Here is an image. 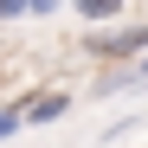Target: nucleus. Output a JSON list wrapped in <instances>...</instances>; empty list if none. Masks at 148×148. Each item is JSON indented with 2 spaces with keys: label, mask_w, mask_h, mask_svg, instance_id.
<instances>
[{
  "label": "nucleus",
  "mask_w": 148,
  "mask_h": 148,
  "mask_svg": "<svg viewBox=\"0 0 148 148\" xmlns=\"http://www.w3.org/2000/svg\"><path fill=\"white\" fill-rule=\"evenodd\" d=\"M13 19H26V0H0V26H13Z\"/></svg>",
  "instance_id": "8"
},
{
  "label": "nucleus",
  "mask_w": 148,
  "mask_h": 148,
  "mask_svg": "<svg viewBox=\"0 0 148 148\" xmlns=\"http://www.w3.org/2000/svg\"><path fill=\"white\" fill-rule=\"evenodd\" d=\"M52 13H64V0H26V19H52Z\"/></svg>",
  "instance_id": "7"
},
{
  "label": "nucleus",
  "mask_w": 148,
  "mask_h": 148,
  "mask_svg": "<svg viewBox=\"0 0 148 148\" xmlns=\"http://www.w3.org/2000/svg\"><path fill=\"white\" fill-rule=\"evenodd\" d=\"M64 7L77 13L90 32H103V26H122V19H129V0H64Z\"/></svg>",
  "instance_id": "3"
},
{
  "label": "nucleus",
  "mask_w": 148,
  "mask_h": 148,
  "mask_svg": "<svg viewBox=\"0 0 148 148\" xmlns=\"http://www.w3.org/2000/svg\"><path fill=\"white\" fill-rule=\"evenodd\" d=\"M26 97H32V90H19V97H0V142H13L19 129H26Z\"/></svg>",
  "instance_id": "5"
},
{
  "label": "nucleus",
  "mask_w": 148,
  "mask_h": 148,
  "mask_svg": "<svg viewBox=\"0 0 148 148\" xmlns=\"http://www.w3.org/2000/svg\"><path fill=\"white\" fill-rule=\"evenodd\" d=\"M84 58L103 71H129L135 58H148V19H122V26L84 32Z\"/></svg>",
  "instance_id": "1"
},
{
  "label": "nucleus",
  "mask_w": 148,
  "mask_h": 148,
  "mask_svg": "<svg viewBox=\"0 0 148 148\" xmlns=\"http://www.w3.org/2000/svg\"><path fill=\"white\" fill-rule=\"evenodd\" d=\"M142 122H148V110H142V116H116V122H110V129H103V135H97V142H103V148H110V142H122V135H135V129H142Z\"/></svg>",
  "instance_id": "6"
},
{
  "label": "nucleus",
  "mask_w": 148,
  "mask_h": 148,
  "mask_svg": "<svg viewBox=\"0 0 148 148\" xmlns=\"http://www.w3.org/2000/svg\"><path fill=\"white\" fill-rule=\"evenodd\" d=\"M71 103H77L71 84H32V97H26V129H52V122H64Z\"/></svg>",
  "instance_id": "2"
},
{
  "label": "nucleus",
  "mask_w": 148,
  "mask_h": 148,
  "mask_svg": "<svg viewBox=\"0 0 148 148\" xmlns=\"http://www.w3.org/2000/svg\"><path fill=\"white\" fill-rule=\"evenodd\" d=\"M90 97H97V103H116V97H142V90H135V71H97V77H90Z\"/></svg>",
  "instance_id": "4"
},
{
  "label": "nucleus",
  "mask_w": 148,
  "mask_h": 148,
  "mask_svg": "<svg viewBox=\"0 0 148 148\" xmlns=\"http://www.w3.org/2000/svg\"><path fill=\"white\" fill-rule=\"evenodd\" d=\"M129 71H135V90H142V97H148V58H135V64H129Z\"/></svg>",
  "instance_id": "9"
}]
</instances>
